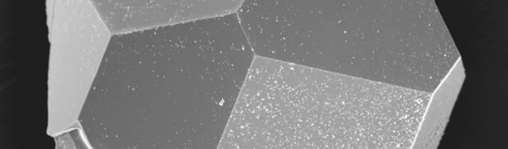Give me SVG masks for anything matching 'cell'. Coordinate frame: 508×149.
<instances>
[{"instance_id":"1","label":"cell","mask_w":508,"mask_h":149,"mask_svg":"<svg viewBox=\"0 0 508 149\" xmlns=\"http://www.w3.org/2000/svg\"><path fill=\"white\" fill-rule=\"evenodd\" d=\"M50 53L48 128L65 131L78 118L102 60L101 22L90 0H47Z\"/></svg>"}]
</instances>
